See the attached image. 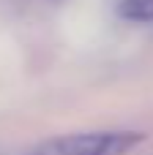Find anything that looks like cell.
<instances>
[{"label":"cell","instance_id":"2","mask_svg":"<svg viewBox=\"0 0 153 155\" xmlns=\"http://www.w3.org/2000/svg\"><path fill=\"white\" fill-rule=\"evenodd\" d=\"M115 11L126 22H137V25L153 22V0H115Z\"/></svg>","mask_w":153,"mask_h":155},{"label":"cell","instance_id":"1","mask_svg":"<svg viewBox=\"0 0 153 155\" xmlns=\"http://www.w3.org/2000/svg\"><path fill=\"white\" fill-rule=\"evenodd\" d=\"M145 142L142 131L107 128V131H79L49 136L33 144L25 155H131Z\"/></svg>","mask_w":153,"mask_h":155}]
</instances>
